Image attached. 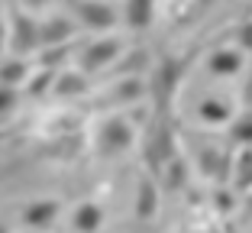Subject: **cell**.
Masks as SVG:
<instances>
[{"instance_id":"52a82bcc","label":"cell","mask_w":252,"mask_h":233,"mask_svg":"<svg viewBox=\"0 0 252 233\" xmlns=\"http://www.w3.org/2000/svg\"><path fill=\"white\" fill-rule=\"evenodd\" d=\"M71 33H74V26L65 16H52V20L39 23V42L42 45H62L65 39H71Z\"/></svg>"},{"instance_id":"9a60e30c","label":"cell","mask_w":252,"mask_h":233,"mask_svg":"<svg viewBox=\"0 0 252 233\" xmlns=\"http://www.w3.org/2000/svg\"><path fill=\"white\" fill-rule=\"evenodd\" d=\"M26 78V65H23L20 59H10L0 65V84H10V88H16V84Z\"/></svg>"},{"instance_id":"30bf717a","label":"cell","mask_w":252,"mask_h":233,"mask_svg":"<svg viewBox=\"0 0 252 233\" xmlns=\"http://www.w3.org/2000/svg\"><path fill=\"white\" fill-rule=\"evenodd\" d=\"M59 214V204L55 201H36L30 204L26 211H23V220L30 227H45V224H52V217Z\"/></svg>"},{"instance_id":"e0dca14e","label":"cell","mask_w":252,"mask_h":233,"mask_svg":"<svg viewBox=\"0 0 252 233\" xmlns=\"http://www.w3.org/2000/svg\"><path fill=\"white\" fill-rule=\"evenodd\" d=\"M233 139L243 146H252V113H243V117H236V123H233Z\"/></svg>"},{"instance_id":"8fae6325","label":"cell","mask_w":252,"mask_h":233,"mask_svg":"<svg viewBox=\"0 0 252 233\" xmlns=\"http://www.w3.org/2000/svg\"><path fill=\"white\" fill-rule=\"evenodd\" d=\"M230 175L236 181V188H252V146H243V152L236 156Z\"/></svg>"},{"instance_id":"5bb4252c","label":"cell","mask_w":252,"mask_h":233,"mask_svg":"<svg viewBox=\"0 0 252 233\" xmlns=\"http://www.w3.org/2000/svg\"><path fill=\"white\" fill-rule=\"evenodd\" d=\"M88 88V78L81 75H74V71H65V75L55 81V94H81V91Z\"/></svg>"},{"instance_id":"ba28073f","label":"cell","mask_w":252,"mask_h":233,"mask_svg":"<svg viewBox=\"0 0 252 233\" xmlns=\"http://www.w3.org/2000/svg\"><path fill=\"white\" fill-rule=\"evenodd\" d=\"M156 20V0H126V26L146 30Z\"/></svg>"},{"instance_id":"ffe728a7","label":"cell","mask_w":252,"mask_h":233,"mask_svg":"<svg viewBox=\"0 0 252 233\" xmlns=\"http://www.w3.org/2000/svg\"><path fill=\"white\" fill-rule=\"evenodd\" d=\"M239 42H243V49H252V23H246L239 30Z\"/></svg>"},{"instance_id":"5b68a950","label":"cell","mask_w":252,"mask_h":233,"mask_svg":"<svg viewBox=\"0 0 252 233\" xmlns=\"http://www.w3.org/2000/svg\"><path fill=\"white\" fill-rule=\"evenodd\" d=\"M74 13L88 30H110L117 26V13L113 7L100 3V0H74Z\"/></svg>"},{"instance_id":"3957f363","label":"cell","mask_w":252,"mask_h":233,"mask_svg":"<svg viewBox=\"0 0 252 233\" xmlns=\"http://www.w3.org/2000/svg\"><path fill=\"white\" fill-rule=\"evenodd\" d=\"M120 52H123V42H120V39H113V36L94 39V42H91L88 49L81 52V71H84V75H91V71H100V68H107Z\"/></svg>"},{"instance_id":"8992f818","label":"cell","mask_w":252,"mask_h":233,"mask_svg":"<svg viewBox=\"0 0 252 233\" xmlns=\"http://www.w3.org/2000/svg\"><path fill=\"white\" fill-rule=\"evenodd\" d=\"M175 136H171V127L168 123H156L152 127V133H149V146H146V159H149V166L158 168L165 166L171 156H175V143H171Z\"/></svg>"},{"instance_id":"2e32d148","label":"cell","mask_w":252,"mask_h":233,"mask_svg":"<svg viewBox=\"0 0 252 233\" xmlns=\"http://www.w3.org/2000/svg\"><path fill=\"white\" fill-rule=\"evenodd\" d=\"M200 117L207 123H223V120H230V107L220 104V100H204L200 104Z\"/></svg>"},{"instance_id":"7a4b0ae2","label":"cell","mask_w":252,"mask_h":233,"mask_svg":"<svg viewBox=\"0 0 252 233\" xmlns=\"http://www.w3.org/2000/svg\"><path fill=\"white\" fill-rule=\"evenodd\" d=\"M7 39H10L13 55H30V52H36L39 45H42V42H39V23L32 20L30 13H20V10H13V13H10Z\"/></svg>"},{"instance_id":"4fadbf2b","label":"cell","mask_w":252,"mask_h":233,"mask_svg":"<svg viewBox=\"0 0 252 233\" xmlns=\"http://www.w3.org/2000/svg\"><path fill=\"white\" fill-rule=\"evenodd\" d=\"M158 207V198H156V188H152V181L142 178L139 181V207H136V214L139 217H152Z\"/></svg>"},{"instance_id":"d6986e66","label":"cell","mask_w":252,"mask_h":233,"mask_svg":"<svg viewBox=\"0 0 252 233\" xmlns=\"http://www.w3.org/2000/svg\"><path fill=\"white\" fill-rule=\"evenodd\" d=\"M13 104H16V91L10 88V84H0V117H3Z\"/></svg>"},{"instance_id":"277c9868","label":"cell","mask_w":252,"mask_h":233,"mask_svg":"<svg viewBox=\"0 0 252 233\" xmlns=\"http://www.w3.org/2000/svg\"><path fill=\"white\" fill-rule=\"evenodd\" d=\"M129 143H133V130L126 127V120H107L104 127H100V133H97V149H100V156H120V152L129 149Z\"/></svg>"},{"instance_id":"9c48e42d","label":"cell","mask_w":252,"mask_h":233,"mask_svg":"<svg viewBox=\"0 0 252 233\" xmlns=\"http://www.w3.org/2000/svg\"><path fill=\"white\" fill-rule=\"evenodd\" d=\"M74 230L78 233H97L100 230V224H104V211H100V207H97V204H81V207H78V211H74Z\"/></svg>"},{"instance_id":"7402d4cb","label":"cell","mask_w":252,"mask_h":233,"mask_svg":"<svg viewBox=\"0 0 252 233\" xmlns=\"http://www.w3.org/2000/svg\"><path fill=\"white\" fill-rule=\"evenodd\" d=\"M26 7H42V3H49V0H23Z\"/></svg>"},{"instance_id":"603a6c76","label":"cell","mask_w":252,"mask_h":233,"mask_svg":"<svg viewBox=\"0 0 252 233\" xmlns=\"http://www.w3.org/2000/svg\"><path fill=\"white\" fill-rule=\"evenodd\" d=\"M0 233H7V230H3V227H0Z\"/></svg>"},{"instance_id":"7c38bea8","label":"cell","mask_w":252,"mask_h":233,"mask_svg":"<svg viewBox=\"0 0 252 233\" xmlns=\"http://www.w3.org/2000/svg\"><path fill=\"white\" fill-rule=\"evenodd\" d=\"M239 65H243L239 52H230V49H223V52H214V55H210V68H214L217 75H236Z\"/></svg>"},{"instance_id":"ac0fdd59","label":"cell","mask_w":252,"mask_h":233,"mask_svg":"<svg viewBox=\"0 0 252 233\" xmlns=\"http://www.w3.org/2000/svg\"><path fill=\"white\" fill-rule=\"evenodd\" d=\"M49 84H52V71H49V68H42V71H39V75L30 81V94H32V98H39V94H45V88H49Z\"/></svg>"},{"instance_id":"6da1fadb","label":"cell","mask_w":252,"mask_h":233,"mask_svg":"<svg viewBox=\"0 0 252 233\" xmlns=\"http://www.w3.org/2000/svg\"><path fill=\"white\" fill-rule=\"evenodd\" d=\"M181 75H185V62L178 59H162L156 68H152V98L162 110H168L171 98L181 84Z\"/></svg>"},{"instance_id":"44dd1931","label":"cell","mask_w":252,"mask_h":233,"mask_svg":"<svg viewBox=\"0 0 252 233\" xmlns=\"http://www.w3.org/2000/svg\"><path fill=\"white\" fill-rule=\"evenodd\" d=\"M3 13V10H0ZM3 39H7V26H3V16H0V49H3Z\"/></svg>"}]
</instances>
